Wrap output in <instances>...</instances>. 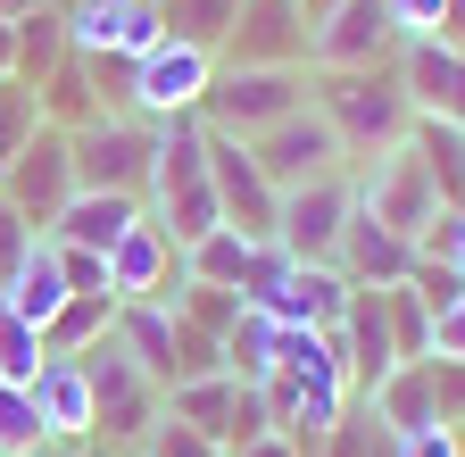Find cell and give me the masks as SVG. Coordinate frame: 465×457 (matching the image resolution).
I'll list each match as a JSON object with an SVG mask.
<instances>
[{
	"label": "cell",
	"instance_id": "obj_35",
	"mask_svg": "<svg viewBox=\"0 0 465 457\" xmlns=\"http://www.w3.org/2000/svg\"><path fill=\"white\" fill-rule=\"evenodd\" d=\"M142 457H224L208 432H192V424H174V416H158L150 424V441H142Z\"/></svg>",
	"mask_w": 465,
	"mask_h": 457
},
{
	"label": "cell",
	"instance_id": "obj_38",
	"mask_svg": "<svg viewBox=\"0 0 465 457\" xmlns=\"http://www.w3.org/2000/svg\"><path fill=\"white\" fill-rule=\"evenodd\" d=\"M34 242H42V233H34V224H25V216H17L9 200H0V283H9V274H17V258H25Z\"/></svg>",
	"mask_w": 465,
	"mask_h": 457
},
{
	"label": "cell",
	"instance_id": "obj_14",
	"mask_svg": "<svg viewBox=\"0 0 465 457\" xmlns=\"http://www.w3.org/2000/svg\"><path fill=\"white\" fill-rule=\"evenodd\" d=\"M158 42H166L158 0H75L67 9V50L84 59H142Z\"/></svg>",
	"mask_w": 465,
	"mask_h": 457
},
{
	"label": "cell",
	"instance_id": "obj_41",
	"mask_svg": "<svg viewBox=\"0 0 465 457\" xmlns=\"http://www.w3.org/2000/svg\"><path fill=\"white\" fill-rule=\"evenodd\" d=\"M432 358H449V366H465V300H457L449 316H432Z\"/></svg>",
	"mask_w": 465,
	"mask_h": 457
},
{
	"label": "cell",
	"instance_id": "obj_42",
	"mask_svg": "<svg viewBox=\"0 0 465 457\" xmlns=\"http://www.w3.org/2000/svg\"><path fill=\"white\" fill-rule=\"evenodd\" d=\"M224 457H300L282 432H258V441H242V449H224Z\"/></svg>",
	"mask_w": 465,
	"mask_h": 457
},
{
	"label": "cell",
	"instance_id": "obj_1",
	"mask_svg": "<svg viewBox=\"0 0 465 457\" xmlns=\"http://www.w3.org/2000/svg\"><path fill=\"white\" fill-rule=\"evenodd\" d=\"M308 108L332 125L341 158H382L416 134V108H407L399 59L391 67H316L308 75Z\"/></svg>",
	"mask_w": 465,
	"mask_h": 457
},
{
	"label": "cell",
	"instance_id": "obj_36",
	"mask_svg": "<svg viewBox=\"0 0 465 457\" xmlns=\"http://www.w3.org/2000/svg\"><path fill=\"white\" fill-rule=\"evenodd\" d=\"M58 250V274H67V292H108V250H75V242H50ZM116 300V292H108Z\"/></svg>",
	"mask_w": 465,
	"mask_h": 457
},
{
	"label": "cell",
	"instance_id": "obj_7",
	"mask_svg": "<svg viewBox=\"0 0 465 457\" xmlns=\"http://www.w3.org/2000/svg\"><path fill=\"white\" fill-rule=\"evenodd\" d=\"M341 233H349V184L341 175H316V184L274 200V250L291 266H341Z\"/></svg>",
	"mask_w": 465,
	"mask_h": 457
},
{
	"label": "cell",
	"instance_id": "obj_18",
	"mask_svg": "<svg viewBox=\"0 0 465 457\" xmlns=\"http://www.w3.org/2000/svg\"><path fill=\"white\" fill-rule=\"evenodd\" d=\"M349 292H358V283H349L341 266H291L274 292L258 300L274 324H300V333H332L341 324V308H349Z\"/></svg>",
	"mask_w": 465,
	"mask_h": 457
},
{
	"label": "cell",
	"instance_id": "obj_12",
	"mask_svg": "<svg viewBox=\"0 0 465 457\" xmlns=\"http://www.w3.org/2000/svg\"><path fill=\"white\" fill-rule=\"evenodd\" d=\"M216 67H308V17L300 0H242Z\"/></svg>",
	"mask_w": 465,
	"mask_h": 457
},
{
	"label": "cell",
	"instance_id": "obj_21",
	"mask_svg": "<svg viewBox=\"0 0 465 457\" xmlns=\"http://www.w3.org/2000/svg\"><path fill=\"white\" fill-rule=\"evenodd\" d=\"M366 408H374V424L399 441V432H424V424H440V399H432V366L416 358V366H399V374H382L374 391H366Z\"/></svg>",
	"mask_w": 465,
	"mask_h": 457
},
{
	"label": "cell",
	"instance_id": "obj_33",
	"mask_svg": "<svg viewBox=\"0 0 465 457\" xmlns=\"http://www.w3.org/2000/svg\"><path fill=\"white\" fill-rule=\"evenodd\" d=\"M50 432H42V408H34V391L17 382H0V457H34Z\"/></svg>",
	"mask_w": 465,
	"mask_h": 457
},
{
	"label": "cell",
	"instance_id": "obj_26",
	"mask_svg": "<svg viewBox=\"0 0 465 457\" xmlns=\"http://www.w3.org/2000/svg\"><path fill=\"white\" fill-rule=\"evenodd\" d=\"M108 324H116V300L108 292H75L67 308L42 324V358H84L92 341H108Z\"/></svg>",
	"mask_w": 465,
	"mask_h": 457
},
{
	"label": "cell",
	"instance_id": "obj_32",
	"mask_svg": "<svg viewBox=\"0 0 465 457\" xmlns=\"http://www.w3.org/2000/svg\"><path fill=\"white\" fill-rule=\"evenodd\" d=\"M382 308H391V341H399V366H416V358H432V308L407 292V283H391L382 292Z\"/></svg>",
	"mask_w": 465,
	"mask_h": 457
},
{
	"label": "cell",
	"instance_id": "obj_23",
	"mask_svg": "<svg viewBox=\"0 0 465 457\" xmlns=\"http://www.w3.org/2000/svg\"><path fill=\"white\" fill-rule=\"evenodd\" d=\"M0 300H9L17 316H34V324H50L58 308L75 300V292H67V274H58V250H50V233H42V242H34L25 258H17V274L0 283Z\"/></svg>",
	"mask_w": 465,
	"mask_h": 457
},
{
	"label": "cell",
	"instance_id": "obj_47",
	"mask_svg": "<svg viewBox=\"0 0 465 457\" xmlns=\"http://www.w3.org/2000/svg\"><path fill=\"white\" fill-rule=\"evenodd\" d=\"M34 457H92V449H84V441H42Z\"/></svg>",
	"mask_w": 465,
	"mask_h": 457
},
{
	"label": "cell",
	"instance_id": "obj_16",
	"mask_svg": "<svg viewBox=\"0 0 465 457\" xmlns=\"http://www.w3.org/2000/svg\"><path fill=\"white\" fill-rule=\"evenodd\" d=\"M399 25L382 17V0H341V9L308 34V67H391Z\"/></svg>",
	"mask_w": 465,
	"mask_h": 457
},
{
	"label": "cell",
	"instance_id": "obj_39",
	"mask_svg": "<svg viewBox=\"0 0 465 457\" xmlns=\"http://www.w3.org/2000/svg\"><path fill=\"white\" fill-rule=\"evenodd\" d=\"M382 17L399 25V42H416V34H440V0H382Z\"/></svg>",
	"mask_w": 465,
	"mask_h": 457
},
{
	"label": "cell",
	"instance_id": "obj_48",
	"mask_svg": "<svg viewBox=\"0 0 465 457\" xmlns=\"http://www.w3.org/2000/svg\"><path fill=\"white\" fill-rule=\"evenodd\" d=\"M457 266H465V250H457Z\"/></svg>",
	"mask_w": 465,
	"mask_h": 457
},
{
	"label": "cell",
	"instance_id": "obj_19",
	"mask_svg": "<svg viewBox=\"0 0 465 457\" xmlns=\"http://www.w3.org/2000/svg\"><path fill=\"white\" fill-rule=\"evenodd\" d=\"M407 266H416V250H407L399 233H382V224L349 200V233H341V274L366 283V292H391V283H407Z\"/></svg>",
	"mask_w": 465,
	"mask_h": 457
},
{
	"label": "cell",
	"instance_id": "obj_46",
	"mask_svg": "<svg viewBox=\"0 0 465 457\" xmlns=\"http://www.w3.org/2000/svg\"><path fill=\"white\" fill-rule=\"evenodd\" d=\"M332 9H341V0H300V17H308V34H316V25H324Z\"/></svg>",
	"mask_w": 465,
	"mask_h": 457
},
{
	"label": "cell",
	"instance_id": "obj_13",
	"mask_svg": "<svg viewBox=\"0 0 465 457\" xmlns=\"http://www.w3.org/2000/svg\"><path fill=\"white\" fill-rule=\"evenodd\" d=\"M250 158L266 166L274 192H300V184H316V175H341V142H332V125L316 117V108H291L282 125H266V134L250 142Z\"/></svg>",
	"mask_w": 465,
	"mask_h": 457
},
{
	"label": "cell",
	"instance_id": "obj_5",
	"mask_svg": "<svg viewBox=\"0 0 465 457\" xmlns=\"http://www.w3.org/2000/svg\"><path fill=\"white\" fill-rule=\"evenodd\" d=\"M382 233H399L407 250H416V233L440 216V184H432V166H424V150L416 142H399V150H382V158H366V184L349 192Z\"/></svg>",
	"mask_w": 465,
	"mask_h": 457
},
{
	"label": "cell",
	"instance_id": "obj_29",
	"mask_svg": "<svg viewBox=\"0 0 465 457\" xmlns=\"http://www.w3.org/2000/svg\"><path fill=\"white\" fill-rule=\"evenodd\" d=\"M58 59H67V9H50V17H17V84H42Z\"/></svg>",
	"mask_w": 465,
	"mask_h": 457
},
{
	"label": "cell",
	"instance_id": "obj_8",
	"mask_svg": "<svg viewBox=\"0 0 465 457\" xmlns=\"http://www.w3.org/2000/svg\"><path fill=\"white\" fill-rule=\"evenodd\" d=\"M0 200H9L34 233H50V224L67 216V200H75V150H67L58 125H42L9 166H0Z\"/></svg>",
	"mask_w": 465,
	"mask_h": 457
},
{
	"label": "cell",
	"instance_id": "obj_25",
	"mask_svg": "<svg viewBox=\"0 0 465 457\" xmlns=\"http://www.w3.org/2000/svg\"><path fill=\"white\" fill-rule=\"evenodd\" d=\"M258 250H266V242H242L232 224H216V233H200V242L183 250V266H192V283H208V292H242L250 266H258Z\"/></svg>",
	"mask_w": 465,
	"mask_h": 457
},
{
	"label": "cell",
	"instance_id": "obj_27",
	"mask_svg": "<svg viewBox=\"0 0 465 457\" xmlns=\"http://www.w3.org/2000/svg\"><path fill=\"white\" fill-rule=\"evenodd\" d=\"M232 17H242V0H158V25L174 34V42H192V50H224V34H232Z\"/></svg>",
	"mask_w": 465,
	"mask_h": 457
},
{
	"label": "cell",
	"instance_id": "obj_4",
	"mask_svg": "<svg viewBox=\"0 0 465 457\" xmlns=\"http://www.w3.org/2000/svg\"><path fill=\"white\" fill-rule=\"evenodd\" d=\"M75 150V192H125L142 200L150 192V158H158V134L134 125V117H116V108H100V117H84L67 134Z\"/></svg>",
	"mask_w": 465,
	"mask_h": 457
},
{
	"label": "cell",
	"instance_id": "obj_22",
	"mask_svg": "<svg viewBox=\"0 0 465 457\" xmlns=\"http://www.w3.org/2000/svg\"><path fill=\"white\" fill-rule=\"evenodd\" d=\"M125 224H142V200H125V192H75V200H67V216L50 224V242L116 250V233H125Z\"/></svg>",
	"mask_w": 465,
	"mask_h": 457
},
{
	"label": "cell",
	"instance_id": "obj_11",
	"mask_svg": "<svg viewBox=\"0 0 465 457\" xmlns=\"http://www.w3.org/2000/svg\"><path fill=\"white\" fill-rule=\"evenodd\" d=\"M183 283H192L183 250H174L158 224H150V208H142V224H125L116 250H108V292L116 300H158V308H174V300H183Z\"/></svg>",
	"mask_w": 465,
	"mask_h": 457
},
{
	"label": "cell",
	"instance_id": "obj_34",
	"mask_svg": "<svg viewBox=\"0 0 465 457\" xmlns=\"http://www.w3.org/2000/svg\"><path fill=\"white\" fill-rule=\"evenodd\" d=\"M407 292H416L432 316H449V308L465 300V266H457V258H416V266H407Z\"/></svg>",
	"mask_w": 465,
	"mask_h": 457
},
{
	"label": "cell",
	"instance_id": "obj_9",
	"mask_svg": "<svg viewBox=\"0 0 465 457\" xmlns=\"http://www.w3.org/2000/svg\"><path fill=\"white\" fill-rule=\"evenodd\" d=\"M208 75H216L208 50H192V42H174V34H166L158 50H142V59H134V100H125V108H142V117H158V125L200 117Z\"/></svg>",
	"mask_w": 465,
	"mask_h": 457
},
{
	"label": "cell",
	"instance_id": "obj_43",
	"mask_svg": "<svg viewBox=\"0 0 465 457\" xmlns=\"http://www.w3.org/2000/svg\"><path fill=\"white\" fill-rule=\"evenodd\" d=\"M440 42L465 50V0H440Z\"/></svg>",
	"mask_w": 465,
	"mask_h": 457
},
{
	"label": "cell",
	"instance_id": "obj_45",
	"mask_svg": "<svg viewBox=\"0 0 465 457\" xmlns=\"http://www.w3.org/2000/svg\"><path fill=\"white\" fill-rule=\"evenodd\" d=\"M0 75H17V25L0 17Z\"/></svg>",
	"mask_w": 465,
	"mask_h": 457
},
{
	"label": "cell",
	"instance_id": "obj_10",
	"mask_svg": "<svg viewBox=\"0 0 465 457\" xmlns=\"http://www.w3.org/2000/svg\"><path fill=\"white\" fill-rule=\"evenodd\" d=\"M208 184H216V216L232 224L242 242H274V184H266V166L250 158L242 134H208Z\"/></svg>",
	"mask_w": 465,
	"mask_h": 457
},
{
	"label": "cell",
	"instance_id": "obj_24",
	"mask_svg": "<svg viewBox=\"0 0 465 457\" xmlns=\"http://www.w3.org/2000/svg\"><path fill=\"white\" fill-rule=\"evenodd\" d=\"M274 358H282V324H274L266 308H242V316L224 324V374H232V382L258 391V382L274 374Z\"/></svg>",
	"mask_w": 465,
	"mask_h": 457
},
{
	"label": "cell",
	"instance_id": "obj_20",
	"mask_svg": "<svg viewBox=\"0 0 465 457\" xmlns=\"http://www.w3.org/2000/svg\"><path fill=\"white\" fill-rule=\"evenodd\" d=\"M34 408H42L50 441H92V374H84V358H42Z\"/></svg>",
	"mask_w": 465,
	"mask_h": 457
},
{
	"label": "cell",
	"instance_id": "obj_30",
	"mask_svg": "<svg viewBox=\"0 0 465 457\" xmlns=\"http://www.w3.org/2000/svg\"><path fill=\"white\" fill-rule=\"evenodd\" d=\"M34 374H42V324H34V316H17L9 300H0V382L34 391Z\"/></svg>",
	"mask_w": 465,
	"mask_h": 457
},
{
	"label": "cell",
	"instance_id": "obj_2",
	"mask_svg": "<svg viewBox=\"0 0 465 457\" xmlns=\"http://www.w3.org/2000/svg\"><path fill=\"white\" fill-rule=\"evenodd\" d=\"M150 224L174 242V250H192L200 233H216V184H208V125L200 117H174L158 125V158H150V192H142Z\"/></svg>",
	"mask_w": 465,
	"mask_h": 457
},
{
	"label": "cell",
	"instance_id": "obj_31",
	"mask_svg": "<svg viewBox=\"0 0 465 457\" xmlns=\"http://www.w3.org/2000/svg\"><path fill=\"white\" fill-rule=\"evenodd\" d=\"M34 134H42V92L17 84V75H0V166H9Z\"/></svg>",
	"mask_w": 465,
	"mask_h": 457
},
{
	"label": "cell",
	"instance_id": "obj_6",
	"mask_svg": "<svg viewBox=\"0 0 465 457\" xmlns=\"http://www.w3.org/2000/svg\"><path fill=\"white\" fill-rule=\"evenodd\" d=\"M84 374H92V432H108V441H150V424L166 416V391L116 350V333L108 341H92L84 350Z\"/></svg>",
	"mask_w": 465,
	"mask_h": 457
},
{
	"label": "cell",
	"instance_id": "obj_44",
	"mask_svg": "<svg viewBox=\"0 0 465 457\" xmlns=\"http://www.w3.org/2000/svg\"><path fill=\"white\" fill-rule=\"evenodd\" d=\"M50 9H67V0H0V17H9V25L17 17H50Z\"/></svg>",
	"mask_w": 465,
	"mask_h": 457
},
{
	"label": "cell",
	"instance_id": "obj_37",
	"mask_svg": "<svg viewBox=\"0 0 465 457\" xmlns=\"http://www.w3.org/2000/svg\"><path fill=\"white\" fill-rule=\"evenodd\" d=\"M457 250H465V208H440L416 233V258H457Z\"/></svg>",
	"mask_w": 465,
	"mask_h": 457
},
{
	"label": "cell",
	"instance_id": "obj_28",
	"mask_svg": "<svg viewBox=\"0 0 465 457\" xmlns=\"http://www.w3.org/2000/svg\"><path fill=\"white\" fill-rule=\"evenodd\" d=\"M424 150V166H432V184H440V208H465V125H432V117H416V134H407Z\"/></svg>",
	"mask_w": 465,
	"mask_h": 457
},
{
	"label": "cell",
	"instance_id": "obj_17",
	"mask_svg": "<svg viewBox=\"0 0 465 457\" xmlns=\"http://www.w3.org/2000/svg\"><path fill=\"white\" fill-rule=\"evenodd\" d=\"M332 341H341V358H349V382H358V399L382 382V374H399V341H391V308H382V292H349V308H341V324H332Z\"/></svg>",
	"mask_w": 465,
	"mask_h": 457
},
{
	"label": "cell",
	"instance_id": "obj_15",
	"mask_svg": "<svg viewBox=\"0 0 465 457\" xmlns=\"http://www.w3.org/2000/svg\"><path fill=\"white\" fill-rule=\"evenodd\" d=\"M399 84H407V108L432 125H465V50L440 42V34H416L399 42Z\"/></svg>",
	"mask_w": 465,
	"mask_h": 457
},
{
	"label": "cell",
	"instance_id": "obj_3",
	"mask_svg": "<svg viewBox=\"0 0 465 457\" xmlns=\"http://www.w3.org/2000/svg\"><path fill=\"white\" fill-rule=\"evenodd\" d=\"M291 108H308V67H216L208 100H200V125L258 142L266 125L291 117Z\"/></svg>",
	"mask_w": 465,
	"mask_h": 457
},
{
	"label": "cell",
	"instance_id": "obj_40",
	"mask_svg": "<svg viewBox=\"0 0 465 457\" xmlns=\"http://www.w3.org/2000/svg\"><path fill=\"white\" fill-rule=\"evenodd\" d=\"M391 457H465V449H457V424H424V432H399Z\"/></svg>",
	"mask_w": 465,
	"mask_h": 457
}]
</instances>
